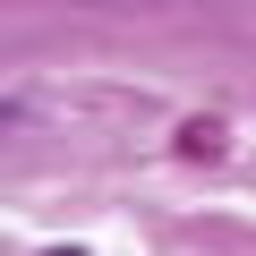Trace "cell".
<instances>
[{"label": "cell", "instance_id": "cell-1", "mask_svg": "<svg viewBox=\"0 0 256 256\" xmlns=\"http://www.w3.org/2000/svg\"><path fill=\"white\" fill-rule=\"evenodd\" d=\"M214 146H222V128H214V120H196V128H180V154H196V162H205Z\"/></svg>", "mask_w": 256, "mask_h": 256}]
</instances>
